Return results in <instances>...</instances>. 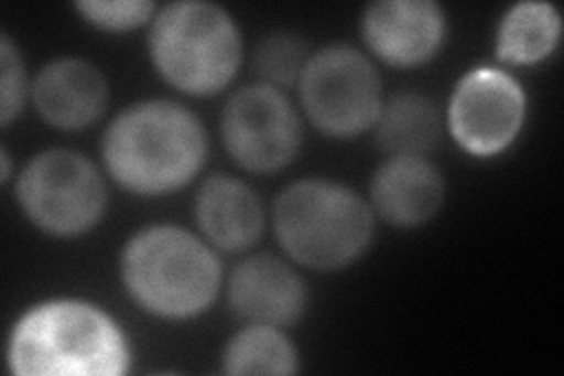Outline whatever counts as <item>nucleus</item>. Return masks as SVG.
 Wrapping results in <instances>:
<instances>
[{
	"mask_svg": "<svg viewBox=\"0 0 564 376\" xmlns=\"http://www.w3.org/2000/svg\"><path fill=\"white\" fill-rule=\"evenodd\" d=\"M207 158L200 120L182 104L144 101L122 111L104 135V163L116 182L139 195L180 191Z\"/></svg>",
	"mask_w": 564,
	"mask_h": 376,
	"instance_id": "obj_1",
	"label": "nucleus"
},
{
	"mask_svg": "<svg viewBox=\"0 0 564 376\" xmlns=\"http://www.w3.org/2000/svg\"><path fill=\"white\" fill-rule=\"evenodd\" d=\"M8 361L20 376H120L130 367V348L104 311L59 299L22 315Z\"/></svg>",
	"mask_w": 564,
	"mask_h": 376,
	"instance_id": "obj_2",
	"label": "nucleus"
},
{
	"mask_svg": "<svg viewBox=\"0 0 564 376\" xmlns=\"http://www.w3.org/2000/svg\"><path fill=\"white\" fill-rule=\"evenodd\" d=\"M122 282L141 309L158 318H193L215 303L221 264L180 226L139 230L122 253Z\"/></svg>",
	"mask_w": 564,
	"mask_h": 376,
	"instance_id": "obj_3",
	"label": "nucleus"
},
{
	"mask_svg": "<svg viewBox=\"0 0 564 376\" xmlns=\"http://www.w3.org/2000/svg\"><path fill=\"white\" fill-rule=\"evenodd\" d=\"M273 224L285 253L315 271H337L372 243L375 217L348 186L302 179L275 198Z\"/></svg>",
	"mask_w": 564,
	"mask_h": 376,
	"instance_id": "obj_4",
	"label": "nucleus"
},
{
	"mask_svg": "<svg viewBox=\"0 0 564 376\" xmlns=\"http://www.w3.org/2000/svg\"><path fill=\"white\" fill-rule=\"evenodd\" d=\"M149 50L153 66L188 95H215L234 80L242 60L240 31L224 8L184 0L153 20Z\"/></svg>",
	"mask_w": 564,
	"mask_h": 376,
	"instance_id": "obj_5",
	"label": "nucleus"
},
{
	"mask_svg": "<svg viewBox=\"0 0 564 376\" xmlns=\"http://www.w3.org/2000/svg\"><path fill=\"white\" fill-rule=\"evenodd\" d=\"M17 198L41 230L57 238H76L99 224L106 210V186L85 155L50 149L24 168Z\"/></svg>",
	"mask_w": 564,
	"mask_h": 376,
	"instance_id": "obj_6",
	"label": "nucleus"
},
{
	"mask_svg": "<svg viewBox=\"0 0 564 376\" xmlns=\"http://www.w3.org/2000/svg\"><path fill=\"white\" fill-rule=\"evenodd\" d=\"M299 87L308 118L329 137H358L379 120L383 101L377 68L348 45H332L313 55Z\"/></svg>",
	"mask_w": 564,
	"mask_h": 376,
	"instance_id": "obj_7",
	"label": "nucleus"
},
{
	"mask_svg": "<svg viewBox=\"0 0 564 376\" xmlns=\"http://www.w3.org/2000/svg\"><path fill=\"white\" fill-rule=\"evenodd\" d=\"M221 137L238 165L271 174L296 158L302 147V120L290 99L273 85H250L228 99Z\"/></svg>",
	"mask_w": 564,
	"mask_h": 376,
	"instance_id": "obj_8",
	"label": "nucleus"
},
{
	"mask_svg": "<svg viewBox=\"0 0 564 376\" xmlns=\"http://www.w3.org/2000/svg\"><path fill=\"white\" fill-rule=\"evenodd\" d=\"M524 111V89L513 76L497 68H475L454 89L449 130L458 147L489 158L513 144L522 130Z\"/></svg>",
	"mask_w": 564,
	"mask_h": 376,
	"instance_id": "obj_9",
	"label": "nucleus"
},
{
	"mask_svg": "<svg viewBox=\"0 0 564 376\" xmlns=\"http://www.w3.org/2000/svg\"><path fill=\"white\" fill-rule=\"evenodd\" d=\"M362 35L386 64L419 66L443 45L445 14L431 0H381L365 10Z\"/></svg>",
	"mask_w": 564,
	"mask_h": 376,
	"instance_id": "obj_10",
	"label": "nucleus"
},
{
	"mask_svg": "<svg viewBox=\"0 0 564 376\" xmlns=\"http://www.w3.org/2000/svg\"><path fill=\"white\" fill-rule=\"evenodd\" d=\"M306 301L304 278L271 255L245 259L228 282V303L234 313L259 325H296L306 311Z\"/></svg>",
	"mask_w": 564,
	"mask_h": 376,
	"instance_id": "obj_11",
	"label": "nucleus"
},
{
	"mask_svg": "<svg viewBox=\"0 0 564 376\" xmlns=\"http://www.w3.org/2000/svg\"><path fill=\"white\" fill-rule=\"evenodd\" d=\"M33 101L43 120L62 130L93 125L109 104V83L101 71L78 57L50 62L33 83Z\"/></svg>",
	"mask_w": 564,
	"mask_h": 376,
	"instance_id": "obj_12",
	"label": "nucleus"
},
{
	"mask_svg": "<svg viewBox=\"0 0 564 376\" xmlns=\"http://www.w3.org/2000/svg\"><path fill=\"white\" fill-rule=\"evenodd\" d=\"M369 195L383 222L412 228L443 207L445 179L423 155H393L377 170Z\"/></svg>",
	"mask_w": 564,
	"mask_h": 376,
	"instance_id": "obj_13",
	"label": "nucleus"
},
{
	"mask_svg": "<svg viewBox=\"0 0 564 376\" xmlns=\"http://www.w3.org/2000/svg\"><path fill=\"white\" fill-rule=\"evenodd\" d=\"M196 217L209 243L226 253H242L263 233L259 195L236 176L212 174L196 201Z\"/></svg>",
	"mask_w": 564,
	"mask_h": 376,
	"instance_id": "obj_14",
	"label": "nucleus"
},
{
	"mask_svg": "<svg viewBox=\"0 0 564 376\" xmlns=\"http://www.w3.org/2000/svg\"><path fill=\"white\" fill-rule=\"evenodd\" d=\"M435 104L414 89H402L381 106L377 144L391 155H423L440 141Z\"/></svg>",
	"mask_w": 564,
	"mask_h": 376,
	"instance_id": "obj_15",
	"label": "nucleus"
},
{
	"mask_svg": "<svg viewBox=\"0 0 564 376\" xmlns=\"http://www.w3.org/2000/svg\"><path fill=\"white\" fill-rule=\"evenodd\" d=\"M562 20L551 3H518L506 12L497 33L499 60L529 66L545 60L555 50Z\"/></svg>",
	"mask_w": 564,
	"mask_h": 376,
	"instance_id": "obj_16",
	"label": "nucleus"
},
{
	"mask_svg": "<svg viewBox=\"0 0 564 376\" xmlns=\"http://www.w3.org/2000/svg\"><path fill=\"white\" fill-rule=\"evenodd\" d=\"M299 357L290 339L273 325L245 327L224 351L226 374H294Z\"/></svg>",
	"mask_w": 564,
	"mask_h": 376,
	"instance_id": "obj_17",
	"label": "nucleus"
},
{
	"mask_svg": "<svg viewBox=\"0 0 564 376\" xmlns=\"http://www.w3.org/2000/svg\"><path fill=\"white\" fill-rule=\"evenodd\" d=\"M252 60L254 71L263 80L273 85H294L296 80H302L311 55L302 35L278 31L259 41Z\"/></svg>",
	"mask_w": 564,
	"mask_h": 376,
	"instance_id": "obj_18",
	"label": "nucleus"
},
{
	"mask_svg": "<svg viewBox=\"0 0 564 376\" xmlns=\"http://www.w3.org/2000/svg\"><path fill=\"white\" fill-rule=\"evenodd\" d=\"M78 12L90 24L104 29V31H130L141 24H147L155 6L149 3V0H85V3L76 6Z\"/></svg>",
	"mask_w": 564,
	"mask_h": 376,
	"instance_id": "obj_19",
	"label": "nucleus"
},
{
	"mask_svg": "<svg viewBox=\"0 0 564 376\" xmlns=\"http://www.w3.org/2000/svg\"><path fill=\"white\" fill-rule=\"evenodd\" d=\"M26 97V76L20 52L10 43V35H0V125H8L22 114Z\"/></svg>",
	"mask_w": 564,
	"mask_h": 376,
	"instance_id": "obj_20",
	"label": "nucleus"
},
{
	"mask_svg": "<svg viewBox=\"0 0 564 376\" xmlns=\"http://www.w3.org/2000/svg\"><path fill=\"white\" fill-rule=\"evenodd\" d=\"M0 158H3V182H8V179H10V155H8L6 149L0 151Z\"/></svg>",
	"mask_w": 564,
	"mask_h": 376,
	"instance_id": "obj_21",
	"label": "nucleus"
}]
</instances>
